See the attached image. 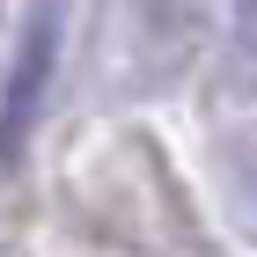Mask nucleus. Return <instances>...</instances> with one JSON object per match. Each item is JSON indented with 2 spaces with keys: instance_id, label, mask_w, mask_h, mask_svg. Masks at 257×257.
Returning <instances> with one entry per match:
<instances>
[{
  "instance_id": "nucleus-1",
  "label": "nucleus",
  "mask_w": 257,
  "mask_h": 257,
  "mask_svg": "<svg viewBox=\"0 0 257 257\" xmlns=\"http://www.w3.org/2000/svg\"><path fill=\"white\" fill-rule=\"evenodd\" d=\"M59 22H66L59 0H30L8 81H0V162H22V147L44 118V96H52V74H59Z\"/></svg>"
}]
</instances>
